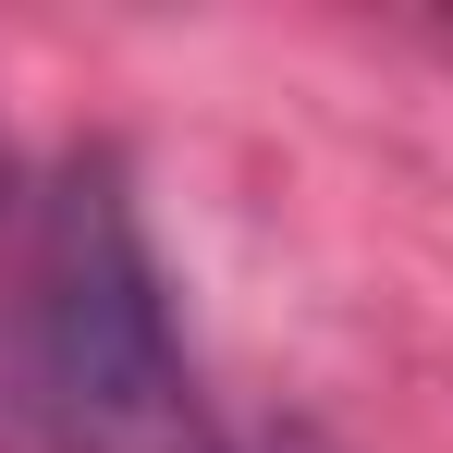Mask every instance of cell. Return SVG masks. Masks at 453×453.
I'll return each instance as SVG.
<instances>
[{
    "mask_svg": "<svg viewBox=\"0 0 453 453\" xmlns=\"http://www.w3.org/2000/svg\"><path fill=\"white\" fill-rule=\"evenodd\" d=\"M37 404L62 453H221L111 159H74L37 233Z\"/></svg>",
    "mask_w": 453,
    "mask_h": 453,
    "instance_id": "cell-1",
    "label": "cell"
},
{
    "mask_svg": "<svg viewBox=\"0 0 453 453\" xmlns=\"http://www.w3.org/2000/svg\"><path fill=\"white\" fill-rule=\"evenodd\" d=\"M257 453H319V441H295V429H282V441H257Z\"/></svg>",
    "mask_w": 453,
    "mask_h": 453,
    "instance_id": "cell-2",
    "label": "cell"
}]
</instances>
